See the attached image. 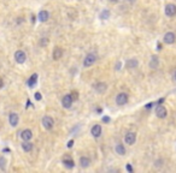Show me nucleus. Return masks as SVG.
<instances>
[{
    "label": "nucleus",
    "instance_id": "1",
    "mask_svg": "<svg viewBox=\"0 0 176 173\" xmlns=\"http://www.w3.org/2000/svg\"><path fill=\"white\" fill-rule=\"evenodd\" d=\"M42 125H44V127H45L46 130L53 129V126H54V120H53V118L50 117V116H45V117L42 118Z\"/></svg>",
    "mask_w": 176,
    "mask_h": 173
},
{
    "label": "nucleus",
    "instance_id": "2",
    "mask_svg": "<svg viewBox=\"0 0 176 173\" xmlns=\"http://www.w3.org/2000/svg\"><path fill=\"white\" fill-rule=\"evenodd\" d=\"M95 60H96V55H95V54H93V53L87 54V57L84 58V62H83V66H84V67L92 66V65L95 63Z\"/></svg>",
    "mask_w": 176,
    "mask_h": 173
},
{
    "label": "nucleus",
    "instance_id": "3",
    "mask_svg": "<svg viewBox=\"0 0 176 173\" xmlns=\"http://www.w3.org/2000/svg\"><path fill=\"white\" fill-rule=\"evenodd\" d=\"M128 94H125V93H120L118 95H117L116 97V104L118 105V106H123L125 105L127 102H128Z\"/></svg>",
    "mask_w": 176,
    "mask_h": 173
},
{
    "label": "nucleus",
    "instance_id": "4",
    "mask_svg": "<svg viewBox=\"0 0 176 173\" xmlns=\"http://www.w3.org/2000/svg\"><path fill=\"white\" fill-rule=\"evenodd\" d=\"M15 60H16V63H18V64L25 63V60H27L25 53L23 52V50H17V52L15 53Z\"/></svg>",
    "mask_w": 176,
    "mask_h": 173
},
{
    "label": "nucleus",
    "instance_id": "5",
    "mask_svg": "<svg viewBox=\"0 0 176 173\" xmlns=\"http://www.w3.org/2000/svg\"><path fill=\"white\" fill-rule=\"evenodd\" d=\"M165 15L169 17H174L176 16V5L174 4H168L165 6Z\"/></svg>",
    "mask_w": 176,
    "mask_h": 173
},
{
    "label": "nucleus",
    "instance_id": "6",
    "mask_svg": "<svg viewBox=\"0 0 176 173\" xmlns=\"http://www.w3.org/2000/svg\"><path fill=\"white\" fill-rule=\"evenodd\" d=\"M135 141H136V135H135V132H128V134L125 135V137H124V142H125L127 144H129V146L134 144V143H135Z\"/></svg>",
    "mask_w": 176,
    "mask_h": 173
},
{
    "label": "nucleus",
    "instance_id": "7",
    "mask_svg": "<svg viewBox=\"0 0 176 173\" xmlns=\"http://www.w3.org/2000/svg\"><path fill=\"white\" fill-rule=\"evenodd\" d=\"M18 121H19V117H18V114L17 113H10V116H8V123H10V125L11 126H17L18 125Z\"/></svg>",
    "mask_w": 176,
    "mask_h": 173
},
{
    "label": "nucleus",
    "instance_id": "8",
    "mask_svg": "<svg viewBox=\"0 0 176 173\" xmlns=\"http://www.w3.org/2000/svg\"><path fill=\"white\" fill-rule=\"evenodd\" d=\"M167 108H165L164 106H162V105H159L157 108H156V114H157V117L158 118H161V119H163V118H165L167 117Z\"/></svg>",
    "mask_w": 176,
    "mask_h": 173
},
{
    "label": "nucleus",
    "instance_id": "9",
    "mask_svg": "<svg viewBox=\"0 0 176 173\" xmlns=\"http://www.w3.org/2000/svg\"><path fill=\"white\" fill-rule=\"evenodd\" d=\"M73 97H71V95L70 94H68V95H65V96H63V99H62V104H63V106L65 107V108H70L71 107V105H73Z\"/></svg>",
    "mask_w": 176,
    "mask_h": 173
},
{
    "label": "nucleus",
    "instance_id": "10",
    "mask_svg": "<svg viewBox=\"0 0 176 173\" xmlns=\"http://www.w3.org/2000/svg\"><path fill=\"white\" fill-rule=\"evenodd\" d=\"M175 40H176V36L171 32H169V33H167V34L164 35V42L168 43V45H172L175 42Z\"/></svg>",
    "mask_w": 176,
    "mask_h": 173
},
{
    "label": "nucleus",
    "instance_id": "11",
    "mask_svg": "<svg viewBox=\"0 0 176 173\" xmlns=\"http://www.w3.org/2000/svg\"><path fill=\"white\" fill-rule=\"evenodd\" d=\"M21 137H22L23 141H30L32 137H33V132H32V130H29V129L23 130V131L21 132Z\"/></svg>",
    "mask_w": 176,
    "mask_h": 173
},
{
    "label": "nucleus",
    "instance_id": "12",
    "mask_svg": "<svg viewBox=\"0 0 176 173\" xmlns=\"http://www.w3.org/2000/svg\"><path fill=\"white\" fill-rule=\"evenodd\" d=\"M94 89L98 91V93L103 94V93H105V91H106L107 87H106V84H105V83H103V82H98V83H95V84H94Z\"/></svg>",
    "mask_w": 176,
    "mask_h": 173
},
{
    "label": "nucleus",
    "instance_id": "13",
    "mask_svg": "<svg viewBox=\"0 0 176 173\" xmlns=\"http://www.w3.org/2000/svg\"><path fill=\"white\" fill-rule=\"evenodd\" d=\"M48 17H50V13H48L46 10H42V11H40L39 15H37V18H39V21H40V22H46L48 19Z\"/></svg>",
    "mask_w": 176,
    "mask_h": 173
},
{
    "label": "nucleus",
    "instance_id": "14",
    "mask_svg": "<svg viewBox=\"0 0 176 173\" xmlns=\"http://www.w3.org/2000/svg\"><path fill=\"white\" fill-rule=\"evenodd\" d=\"M63 55V49L61 47H56L53 49V59L54 60H59Z\"/></svg>",
    "mask_w": 176,
    "mask_h": 173
},
{
    "label": "nucleus",
    "instance_id": "15",
    "mask_svg": "<svg viewBox=\"0 0 176 173\" xmlns=\"http://www.w3.org/2000/svg\"><path fill=\"white\" fill-rule=\"evenodd\" d=\"M92 135H93L94 137H99V136L101 135V125H99V124L94 125V126L92 127Z\"/></svg>",
    "mask_w": 176,
    "mask_h": 173
},
{
    "label": "nucleus",
    "instance_id": "16",
    "mask_svg": "<svg viewBox=\"0 0 176 173\" xmlns=\"http://www.w3.org/2000/svg\"><path fill=\"white\" fill-rule=\"evenodd\" d=\"M36 82H37V74H34V75L30 76V78L28 79V87L29 88H34Z\"/></svg>",
    "mask_w": 176,
    "mask_h": 173
},
{
    "label": "nucleus",
    "instance_id": "17",
    "mask_svg": "<svg viewBox=\"0 0 176 173\" xmlns=\"http://www.w3.org/2000/svg\"><path fill=\"white\" fill-rule=\"evenodd\" d=\"M125 65H127V67H128V69H135V67H138L139 62L136 59H129L128 62L125 63Z\"/></svg>",
    "mask_w": 176,
    "mask_h": 173
},
{
    "label": "nucleus",
    "instance_id": "18",
    "mask_svg": "<svg viewBox=\"0 0 176 173\" xmlns=\"http://www.w3.org/2000/svg\"><path fill=\"white\" fill-rule=\"evenodd\" d=\"M80 165H81V167L87 168L88 166L91 165V160L88 158H86V156H82V158H80Z\"/></svg>",
    "mask_w": 176,
    "mask_h": 173
},
{
    "label": "nucleus",
    "instance_id": "19",
    "mask_svg": "<svg viewBox=\"0 0 176 173\" xmlns=\"http://www.w3.org/2000/svg\"><path fill=\"white\" fill-rule=\"evenodd\" d=\"M63 164H64V166L66 167V168H73L74 167V161H73V159H69L68 156H65L64 159H63Z\"/></svg>",
    "mask_w": 176,
    "mask_h": 173
},
{
    "label": "nucleus",
    "instance_id": "20",
    "mask_svg": "<svg viewBox=\"0 0 176 173\" xmlns=\"http://www.w3.org/2000/svg\"><path fill=\"white\" fill-rule=\"evenodd\" d=\"M22 149L24 150V151H32L33 150V143H30L29 141H24L23 143H22Z\"/></svg>",
    "mask_w": 176,
    "mask_h": 173
},
{
    "label": "nucleus",
    "instance_id": "21",
    "mask_svg": "<svg viewBox=\"0 0 176 173\" xmlns=\"http://www.w3.org/2000/svg\"><path fill=\"white\" fill-rule=\"evenodd\" d=\"M116 153H117V154H120V155H124V154H125V148H124V146L121 144V143L117 144V146H116Z\"/></svg>",
    "mask_w": 176,
    "mask_h": 173
},
{
    "label": "nucleus",
    "instance_id": "22",
    "mask_svg": "<svg viewBox=\"0 0 176 173\" xmlns=\"http://www.w3.org/2000/svg\"><path fill=\"white\" fill-rule=\"evenodd\" d=\"M158 64H159L158 58L156 57V55H153V57H152V59H151V62H150V66H151L152 69H156V67L158 66Z\"/></svg>",
    "mask_w": 176,
    "mask_h": 173
},
{
    "label": "nucleus",
    "instance_id": "23",
    "mask_svg": "<svg viewBox=\"0 0 176 173\" xmlns=\"http://www.w3.org/2000/svg\"><path fill=\"white\" fill-rule=\"evenodd\" d=\"M6 167V159L4 156H0V169L4 171Z\"/></svg>",
    "mask_w": 176,
    "mask_h": 173
},
{
    "label": "nucleus",
    "instance_id": "24",
    "mask_svg": "<svg viewBox=\"0 0 176 173\" xmlns=\"http://www.w3.org/2000/svg\"><path fill=\"white\" fill-rule=\"evenodd\" d=\"M109 17H110V11H109V10H104V11L100 13V18L101 19H107Z\"/></svg>",
    "mask_w": 176,
    "mask_h": 173
},
{
    "label": "nucleus",
    "instance_id": "25",
    "mask_svg": "<svg viewBox=\"0 0 176 173\" xmlns=\"http://www.w3.org/2000/svg\"><path fill=\"white\" fill-rule=\"evenodd\" d=\"M71 97L73 100H77V97H79V94H77V91H71Z\"/></svg>",
    "mask_w": 176,
    "mask_h": 173
},
{
    "label": "nucleus",
    "instance_id": "26",
    "mask_svg": "<svg viewBox=\"0 0 176 173\" xmlns=\"http://www.w3.org/2000/svg\"><path fill=\"white\" fill-rule=\"evenodd\" d=\"M35 99H36L37 101H40V100H41V94H40V93H35Z\"/></svg>",
    "mask_w": 176,
    "mask_h": 173
},
{
    "label": "nucleus",
    "instance_id": "27",
    "mask_svg": "<svg viewBox=\"0 0 176 173\" xmlns=\"http://www.w3.org/2000/svg\"><path fill=\"white\" fill-rule=\"evenodd\" d=\"M154 166H156V167H161V166H162V160H159V161L157 160V161H156V164H154Z\"/></svg>",
    "mask_w": 176,
    "mask_h": 173
},
{
    "label": "nucleus",
    "instance_id": "28",
    "mask_svg": "<svg viewBox=\"0 0 176 173\" xmlns=\"http://www.w3.org/2000/svg\"><path fill=\"white\" fill-rule=\"evenodd\" d=\"M73 144H74V141H69V142H68V147H69V148H71Z\"/></svg>",
    "mask_w": 176,
    "mask_h": 173
},
{
    "label": "nucleus",
    "instance_id": "29",
    "mask_svg": "<svg viewBox=\"0 0 176 173\" xmlns=\"http://www.w3.org/2000/svg\"><path fill=\"white\" fill-rule=\"evenodd\" d=\"M47 42H48V41H47V40H46V39H44V40H41V45H42V46H45V45H47Z\"/></svg>",
    "mask_w": 176,
    "mask_h": 173
},
{
    "label": "nucleus",
    "instance_id": "30",
    "mask_svg": "<svg viewBox=\"0 0 176 173\" xmlns=\"http://www.w3.org/2000/svg\"><path fill=\"white\" fill-rule=\"evenodd\" d=\"M127 169H128L129 172H133V167L130 165H127Z\"/></svg>",
    "mask_w": 176,
    "mask_h": 173
},
{
    "label": "nucleus",
    "instance_id": "31",
    "mask_svg": "<svg viewBox=\"0 0 176 173\" xmlns=\"http://www.w3.org/2000/svg\"><path fill=\"white\" fill-rule=\"evenodd\" d=\"M120 69H121V63H118L116 65V70H120Z\"/></svg>",
    "mask_w": 176,
    "mask_h": 173
},
{
    "label": "nucleus",
    "instance_id": "32",
    "mask_svg": "<svg viewBox=\"0 0 176 173\" xmlns=\"http://www.w3.org/2000/svg\"><path fill=\"white\" fill-rule=\"evenodd\" d=\"M4 85V82H3V79H0V88H3Z\"/></svg>",
    "mask_w": 176,
    "mask_h": 173
},
{
    "label": "nucleus",
    "instance_id": "33",
    "mask_svg": "<svg viewBox=\"0 0 176 173\" xmlns=\"http://www.w3.org/2000/svg\"><path fill=\"white\" fill-rule=\"evenodd\" d=\"M32 22H33V23L35 22V17H34V16H32Z\"/></svg>",
    "mask_w": 176,
    "mask_h": 173
},
{
    "label": "nucleus",
    "instance_id": "34",
    "mask_svg": "<svg viewBox=\"0 0 176 173\" xmlns=\"http://www.w3.org/2000/svg\"><path fill=\"white\" fill-rule=\"evenodd\" d=\"M4 151H5V153H7V151L10 153V149H7V148H5V149H4Z\"/></svg>",
    "mask_w": 176,
    "mask_h": 173
},
{
    "label": "nucleus",
    "instance_id": "35",
    "mask_svg": "<svg viewBox=\"0 0 176 173\" xmlns=\"http://www.w3.org/2000/svg\"><path fill=\"white\" fill-rule=\"evenodd\" d=\"M174 79L176 81V71H175V74H174Z\"/></svg>",
    "mask_w": 176,
    "mask_h": 173
},
{
    "label": "nucleus",
    "instance_id": "36",
    "mask_svg": "<svg viewBox=\"0 0 176 173\" xmlns=\"http://www.w3.org/2000/svg\"><path fill=\"white\" fill-rule=\"evenodd\" d=\"M111 1H113V3H116V1H117V0H111Z\"/></svg>",
    "mask_w": 176,
    "mask_h": 173
},
{
    "label": "nucleus",
    "instance_id": "37",
    "mask_svg": "<svg viewBox=\"0 0 176 173\" xmlns=\"http://www.w3.org/2000/svg\"><path fill=\"white\" fill-rule=\"evenodd\" d=\"M132 1H134V0H132Z\"/></svg>",
    "mask_w": 176,
    "mask_h": 173
}]
</instances>
